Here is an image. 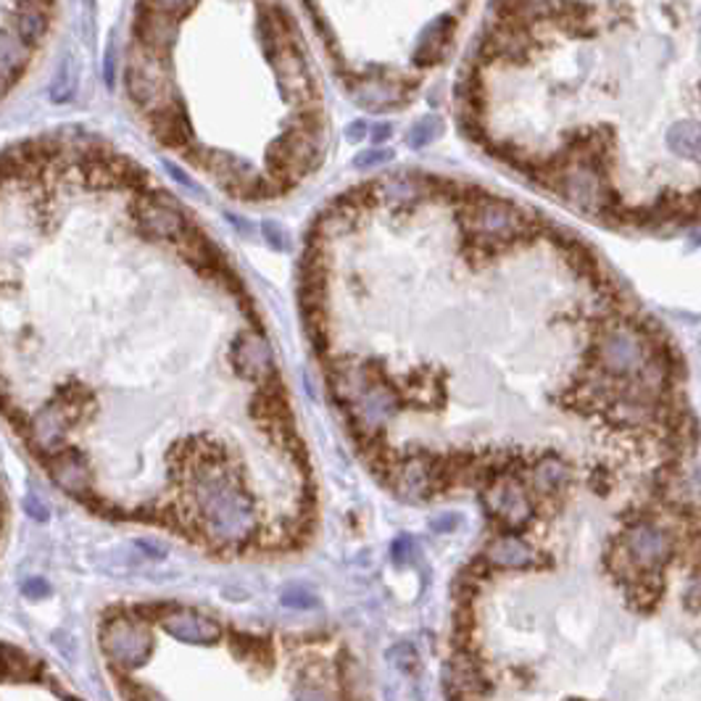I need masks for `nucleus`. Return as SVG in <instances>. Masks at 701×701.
<instances>
[{"instance_id":"1","label":"nucleus","mask_w":701,"mask_h":701,"mask_svg":"<svg viewBox=\"0 0 701 701\" xmlns=\"http://www.w3.org/2000/svg\"><path fill=\"white\" fill-rule=\"evenodd\" d=\"M554 190L583 214H604L612 208V190L591 154L570 156L559 164L554 169Z\"/></svg>"},{"instance_id":"2","label":"nucleus","mask_w":701,"mask_h":701,"mask_svg":"<svg viewBox=\"0 0 701 701\" xmlns=\"http://www.w3.org/2000/svg\"><path fill=\"white\" fill-rule=\"evenodd\" d=\"M649 340L633 324H607L596 338V364L615 380H628L649 364Z\"/></svg>"},{"instance_id":"3","label":"nucleus","mask_w":701,"mask_h":701,"mask_svg":"<svg viewBox=\"0 0 701 701\" xmlns=\"http://www.w3.org/2000/svg\"><path fill=\"white\" fill-rule=\"evenodd\" d=\"M464 225L475 235L477 240H491V243H506L515 240L527 230V219L523 212L509 200L494 198V196H481L472 198L464 212Z\"/></svg>"},{"instance_id":"4","label":"nucleus","mask_w":701,"mask_h":701,"mask_svg":"<svg viewBox=\"0 0 701 701\" xmlns=\"http://www.w3.org/2000/svg\"><path fill=\"white\" fill-rule=\"evenodd\" d=\"M620 554L622 561L630 565V570L657 573L676 554V540H672L668 527L651 523V519H638L622 533Z\"/></svg>"},{"instance_id":"5","label":"nucleus","mask_w":701,"mask_h":701,"mask_svg":"<svg viewBox=\"0 0 701 701\" xmlns=\"http://www.w3.org/2000/svg\"><path fill=\"white\" fill-rule=\"evenodd\" d=\"M485 509L494 515L498 523L509 525V527H523L530 523L533 517V502L527 496V488L523 481L509 472H502L491 481L488 488L483 494Z\"/></svg>"},{"instance_id":"6","label":"nucleus","mask_w":701,"mask_h":701,"mask_svg":"<svg viewBox=\"0 0 701 701\" xmlns=\"http://www.w3.org/2000/svg\"><path fill=\"white\" fill-rule=\"evenodd\" d=\"M441 481V467L433 456L425 454H412L404 460L399 467L391 472L393 491L406 502H422L435 491V485Z\"/></svg>"},{"instance_id":"7","label":"nucleus","mask_w":701,"mask_h":701,"mask_svg":"<svg viewBox=\"0 0 701 701\" xmlns=\"http://www.w3.org/2000/svg\"><path fill=\"white\" fill-rule=\"evenodd\" d=\"M349 90H351L353 103L367 111L399 109L401 103L409 101L406 82L385 78V74H370V78L353 80Z\"/></svg>"},{"instance_id":"8","label":"nucleus","mask_w":701,"mask_h":701,"mask_svg":"<svg viewBox=\"0 0 701 701\" xmlns=\"http://www.w3.org/2000/svg\"><path fill=\"white\" fill-rule=\"evenodd\" d=\"M533 38L527 34L525 24L517 22V19H498L494 30L488 32V43H485V51L494 59L502 61H525L530 55Z\"/></svg>"},{"instance_id":"9","label":"nucleus","mask_w":701,"mask_h":701,"mask_svg":"<svg viewBox=\"0 0 701 701\" xmlns=\"http://www.w3.org/2000/svg\"><path fill=\"white\" fill-rule=\"evenodd\" d=\"M430 183L420 175H388L370 187V196L388 206H414L427 198Z\"/></svg>"},{"instance_id":"10","label":"nucleus","mask_w":701,"mask_h":701,"mask_svg":"<svg viewBox=\"0 0 701 701\" xmlns=\"http://www.w3.org/2000/svg\"><path fill=\"white\" fill-rule=\"evenodd\" d=\"M51 0H22V3H17V11H13L11 30L17 32L24 43L38 48L45 40L48 30H51Z\"/></svg>"},{"instance_id":"11","label":"nucleus","mask_w":701,"mask_h":701,"mask_svg":"<svg viewBox=\"0 0 701 701\" xmlns=\"http://www.w3.org/2000/svg\"><path fill=\"white\" fill-rule=\"evenodd\" d=\"M483 559L496 570H527L536 561V551L519 536L506 533V536H498L485 546Z\"/></svg>"},{"instance_id":"12","label":"nucleus","mask_w":701,"mask_h":701,"mask_svg":"<svg viewBox=\"0 0 701 701\" xmlns=\"http://www.w3.org/2000/svg\"><path fill=\"white\" fill-rule=\"evenodd\" d=\"M454 30H456L454 17L433 19V22H430L425 30H422L420 40H416V48H414L416 64L420 66L439 64L443 55L449 53L451 40H454Z\"/></svg>"},{"instance_id":"13","label":"nucleus","mask_w":701,"mask_h":701,"mask_svg":"<svg viewBox=\"0 0 701 701\" xmlns=\"http://www.w3.org/2000/svg\"><path fill=\"white\" fill-rule=\"evenodd\" d=\"M177 38V24L169 13L154 9V6H145L137 13V22H135V40L137 43L154 48V51L164 53L166 45L175 43Z\"/></svg>"},{"instance_id":"14","label":"nucleus","mask_w":701,"mask_h":701,"mask_svg":"<svg viewBox=\"0 0 701 701\" xmlns=\"http://www.w3.org/2000/svg\"><path fill=\"white\" fill-rule=\"evenodd\" d=\"M34 48L24 43L13 30H0V74L13 82L30 66Z\"/></svg>"},{"instance_id":"15","label":"nucleus","mask_w":701,"mask_h":701,"mask_svg":"<svg viewBox=\"0 0 701 701\" xmlns=\"http://www.w3.org/2000/svg\"><path fill=\"white\" fill-rule=\"evenodd\" d=\"M565 483H567V464L561 462L559 456L548 454L544 456V460H538L536 464H533L530 485L536 494L551 496V494H557Z\"/></svg>"},{"instance_id":"16","label":"nucleus","mask_w":701,"mask_h":701,"mask_svg":"<svg viewBox=\"0 0 701 701\" xmlns=\"http://www.w3.org/2000/svg\"><path fill=\"white\" fill-rule=\"evenodd\" d=\"M668 148L680 158L701 162V124L683 120L668 130Z\"/></svg>"},{"instance_id":"17","label":"nucleus","mask_w":701,"mask_h":701,"mask_svg":"<svg viewBox=\"0 0 701 701\" xmlns=\"http://www.w3.org/2000/svg\"><path fill=\"white\" fill-rule=\"evenodd\" d=\"M481 683V672L467 654L451 659L446 668V685H451V697H472V685Z\"/></svg>"},{"instance_id":"18","label":"nucleus","mask_w":701,"mask_h":701,"mask_svg":"<svg viewBox=\"0 0 701 701\" xmlns=\"http://www.w3.org/2000/svg\"><path fill=\"white\" fill-rule=\"evenodd\" d=\"M441 135H443V120L435 114H427V116H422V120H416L412 127H409L406 145L414 151L427 148V145H433Z\"/></svg>"},{"instance_id":"19","label":"nucleus","mask_w":701,"mask_h":701,"mask_svg":"<svg viewBox=\"0 0 701 701\" xmlns=\"http://www.w3.org/2000/svg\"><path fill=\"white\" fill-rule=\"evenodd\" d=\"M388 657H391L395 668H399L401 672H406V676H412V672L420 668V657H416L412 643H399V647L391 649V654Z\"/></svg>"},{"instance_id":"20","label":"nucleus","mask_w":701,"mask_h":701,"mask_svg":"<svg viewBox=\"0 0 701 701\" xmlns=\"http://www.w3.org/2000/svg\"><path fill=\"white\" fill-rule=\"evenodd\" d=\"M74 90V78H72V64L69 61H64V66L59 69V74H55L53 80V87H51V99L59 103V101H66L69 95H72Z\"/></svg>"},{"instance_id":"21","label":"nucleus","mask_w":701,"mask_h":701,"mask_svg":"<svg viewBox=\"0 0 701 701\" xmlns=\"http://www.w3.org/2000/svg\"><path fill=\"white\" fill-rule=\"evenodd\" d=\"M393 158V151L391 148H370V151H362L357 158H353V166L357 169H378V166L388 164Z\"/></svg>"},{"instance_id":"22","label":"nucleus","mask_w":701,"mask_h":701,"mask_svg":"<svg viewBox=\"0 0 701 701\" xmlns=\"http://www.w3.org/2000/svg\"><path fill=\"white\" fill-rule=\"evenodd\" d=\"M193 0H148V6H154V9L169 13V17H179V13L187 11V6H190Z\"/></svg>"},{"instance_id":"23","label":"nucleus","mask_w":701,"mask_h":701,"mask_svg":"<svg viewBox=\"0 0 701 701\" xmlns=\"http://www.w3.org/2000/svg\"><path fill=\"white\" fill-rule=\"evenodd\" d=\"M22 594L27 599H43V596L51 594V586H48L43 578H30L22 586Z\"/></svg>"},{"instance_id":"24","label":"nucleus","mask_w":701,"mask_h":701,"mask_svg":"<svg viewBox=\"0 0 701 701\" xmlns=\"http://www.w3.org/2000/svg\"><path fill=\"white\" fill-rule=\"evenodd\" d=\"M393 557H395V561H399V565H404V561L412 559L414 557V540L409 538V536L395 540V544H393Z\"/></svg>"},{"instance_id":"25","label":"nucleus","mask_w":701,"mask_h":701,"mask_svg":"<svg viewBox=\"0 0 701 701\" xmlns=\"http://www.w3.org/2000/svg\"><path fill=\"white\" fill-rule=\"evenodd\" d=\"M288 604V607H303V609H309V607H315V596H311L309 591H301V588H293V591H288L286 594V599H282Z\"/></svg>"},{"instance_id":"26","label":"nucleus","mask_w":701,"mask_h":701,"mask_svg":"<svg viewBox=\"0 0 701 701\" xmlns=\"http://www.w3.org/2000/svg\"><path fill=\"white\" fill-rule=\"evenodd\" d=\"M264 235H267L269 243H275L277 248H286V243H282L286 240V235H282V230L275 225V221H267V225H264Z\"/></svg>"},{"instance_id":"27","label":"nucleus","mask_w":701,"mask_h":701,"mask_svg":"<svg viewBox=\"0 0 701 701\" xmlns=\"http://www.w3.org/2000/svg\"><path fill=\"white\" fill-rule=\"evenodd\" d=\"M393 135V124H374V130H372V141L374 143H385L388 137Z\"/></svg>"},{"instance_id":"28","label":"nucleus","mask_w":701,"mask_h":701,"mask_svg":"<svg viewBox=\"0 0 701 701\" xmlns=\"http://www.w3.org/2000/svg\"><path fill=\"white\" fill-rule=\"evenodd\" d=\"M346 135H349V141H351V143L364 141V135H367V124H364V122H353V124H349V130H346Z\"/></svg>"},{"instance_id":"29","label":"nucleus","mask_w":701,"mask_h":701,"mask_svg":"<svg viewBox=\"0 0 701 701\" xmlns=\"http://www.w3.org/2000/svg\"><path fill=\"white\" fill-rule=\"evenodd\" d=\"M24 506H27V509H30V515H32L34 519H45V517H48V509H45V506H43V504H38V502H34V498H32V496H30V498H27V502H24Z\"/></svg>"},{"instance_id":"30","label":"nucleus","mask_w":701,"mask_h":701,"mask_svg":"<svg viewBox=\"0 0 701 701\" xmlns=\"http://www.w3.org/2000/svg\"><path fill=\"white\" fill-rule=\"evenodd\" d=\"M9 87H11V82H9V80H6V78H3V74H0V99H3V95H6V90H9Z\"/></svg>"},{"instance_id":"31","label":"nucleus","mask_w":701,"mask_h":701,"mask_svg":"<svg viewBox=\"0 0 701 701\" xmlns=\"http://www.w3.org/2000/svg\"><path fill=\"white\" fill-rule=\"evenodd\" d=\"M693 591H697V594L701 596V567H699V573H697V578H693Z\"/></svg>"}]
</instances>
